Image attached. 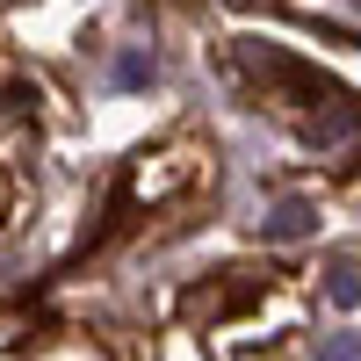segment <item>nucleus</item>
<instances>
[{
	"instance_id": "nucleus-4",
	"label": "nucleus",
	"mask_w": 361,
	"mask_h": 361,
	"mask_svg": "<svg viewBox=\"0 0 361 361\" xmlns=\"http://www.w3.org/2000/svg\"><path fill=\"white\" fill-rule=\"evenodd\" d=\"M325 296H333L340 311H354V304H361V267H347V260H333V267H325Z\"/></svg>"
},
{
	"instance_id": "nucleus-1",
	"label": "nucleus",
	"mask_w": 361,
	"mask_h": 361,
	"mask_svg": "<svg viewBox=\"0 0 361 361\" xmlns=\"http://www.w3.org/2000/svg\"><path fill=\"white\" fill-rule=\"evenodd\" d=\"M311 231H318V209H311L304 195H289V202H275V209L260 217V238H267V246H289V238H311Z\"/></svg>"
},
{
	"instance_id": "nucleus-6",
	"label": "nucleus",
	"mask_w": 361,
	"mask_h": 361,
	"mask_svg": "<svg viewBox=\"0 0 361 361\" xmlns=\"http://www.w3.org/2000/svg\"><path fill=\"white\" fill-rule=\"evenodd\" d=\"M116 80H123V87H137V80H152V58H123V66H116Z\"/></svg>"
},
{
	"instance_id": "nucleus-5",
	"label": "nucleus",
	"mask_w": 361,
	"mask_h": 361,
	"mask_svg": "<svg viewBox=\"0 0 361 361\" xmlns=\"http://www.w3.org/2000/svg\"><path fill=\"white\" fill-rule=\"evenodd\" d=\"M318 361H361V340H354V333H340V340H333V347H325Z\"/></svg>"
},
{
	"instance_id": "nucleus-2",
	"label": "nucleus",
	"mask_w": 361,
	"mask_h": 361,
	"mask_svg": "<svg viewBox=\"0 0 361 361\" xmlns=\"http://www.w3.org/2000/svg\"><path fill=\"white\" fill-rule=\"evenodd\" d=\"M354 130H361V102H333V109H318V116H311V130H304V137L318 145V152H340Z\"/></svg>"
},
{
	"instance_id": "nucleus-3",
	"label": "nucleus",
	"mask_w": 361,
	"mask_h": 361,
	"mask_svg": "<svg viewBox=\"0 0 361 361\" xmlns=\"http://www.w3.org/2000/svg\"><path fill=\"white\" fill-rule=\"evenodd\" d=\"M238 304H253V282H209V289H188V318H224V311H238Z\"/></svg>"
}]
</instances>
